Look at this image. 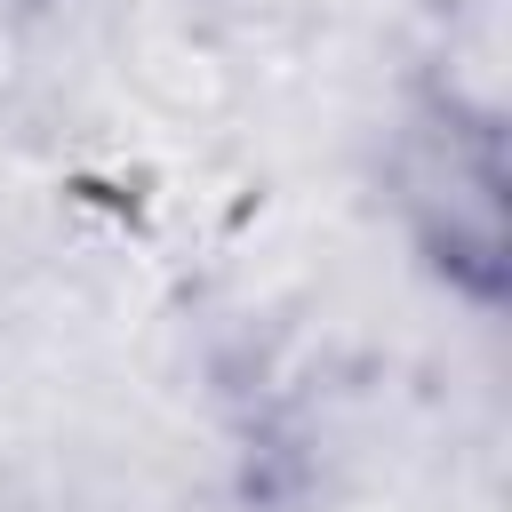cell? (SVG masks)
<instances>
[{"instance_id": "cell-1", "label": "cell", "mask_w": 512, "mask_h": 512, "mask_svg": "<svg viewBox=\"0 0 512 512\" xmlns=\"http://www.w3.org/2000/svg\"><path fill=\"white\" fill-rule=\"evenodd\" d=\"M384 200L416 264L472 312L504 304L512 280V168L504 112L464 80H424L400 96L384 136Z\"/></svg>"}]
</instances>
